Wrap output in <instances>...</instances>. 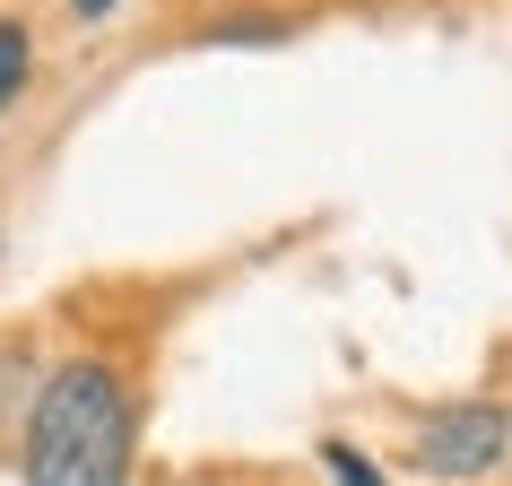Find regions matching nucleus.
Instances as JSON below:
<instances>
[{"label": "nucleus", "instance_id": "4", "mask_svg": "<svg viewBox=\"0 0 512 486\" xmlns=\"http://www.w3.org/2000/svg\"><path fill=\"white\" fill-rule=\"evenodd\" d=\"M287 18H209V27H200V44H287Z\"/></svg>", "mask_w": 512, "mask_h": 486}, {"label": "nucleus", "instance_id": "6", "mask_svg": "<svg viewBox=\"0 0 512 486\" xmlns=\"http://www.w3.org/2000/svg\"><path fill=\"white\" fill-rule=\"evenodd\" d=\"M70 9H79V18H113V9H122V0H70Z\"/></svg>", "mask_w": 512, "mask_h": 486}, {"label": "nucleus", "instance_id": "3", "mask_svg": "<svg viewBox=\"0 0 512 486\" xmlns=\"http://www.w3.org/2000/svg\"><path fill=\"white\" fill-rule=\"evenodd\" d=\"M27 70H35V35H27V18H0V113L18 105Z\"/></svg>", "mask_w": 512, "mask_h": 486}, {"label": "nucleus", "instance_id": "1", "mask_svg": "<svg viewBox=\"0 0 512 486\" xmlns=\"http://www.w3.org/2000/svg\"><path fill=\"white\" fill-rule=\"evenodd\" d=\"M18 478L27 486H131V391L105 356H70L35 382Z\"/></svg>", "mask_w": 512, "mask_h": 486}, {"label": "nucleus", "instance_id": "5", "mask_svg": "<svg viewBox=\"0 0 512 486\" xmlns=\"http://www.w3.org/2000/svg\"><path fill=\"white\" fill-rule=\"evenodd\" d=\"M322 460H330V478H339V486H382V469L356 452V443H339V434L322 443Z\"/></svg>", "mask_w": 512, "mask_h": 486}, {"label": "nucleus", "instance_id": "2", "mask_svg": "<svg viewBox=\"0 0 512 486\" xmlns=\"http://www.w3.org/2000/svg\"><path fill=\"white\" fill-rule=\"evenodd\" d=\"M512 452V408H495V400H452V408H426L417 417V469L426 478H486L495 460Z\"/></svg>", "mask_w": 512, "mask_h": 486}]
</instances>
